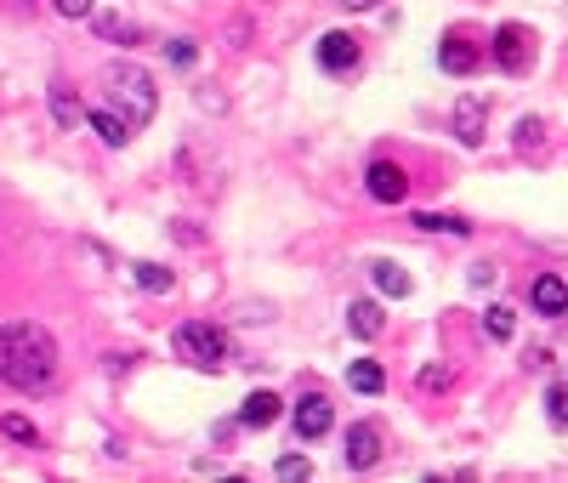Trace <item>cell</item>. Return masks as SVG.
<instances>
[{
  "label": "cell",
  "mask_w": 568,
  "mask_h": 483,
  "mask_svg": "<svg viewBox=\"0 0 568 483\" xmlns=\"http://www.w3.org/2000/svg\"><path fill=\"white\" fill-rule=\"evenodd\" d=\"M0 381L18 393H52L57 386V347L41 325L0 330Z\"/></svg>",
  "instance_id": "obj_1"
},
{
  "label": "cell",
  "mask_w": 568,
  "mask_h": 483,
  "mask_svg": "<svg viewBox=\"0 0 568 483\" xmlns=\"http://www.w3.org/2000/svg\"><path fill=\"white\" fill-rule=\"evenodd\" d=\"M109 97H114V114L131 120V125H148L154 109H159V91L143 69H131V63H114L109 69Z\"/></svg>",
  "instance_id": "obj_2"
},
{
  "label": "cell",
  "mask_w": 568,
  "mask_h": 483,
  "mask_svg": "<svg viewBox=\"0 0 568 483\" xmlns=\"http://www.w3.org/2000/svg\"><path fill=\"white\" fill-rule=\"evenodd\" d=\"M177 352L193 370H222L227 364V336L216 325H205V318H188V325H177Z\"/></svg>",
  "instance_id": "obj_3"
},
{
  "label": "cell",
  "mask_w": 568,
  "mask_h": 483,
  "mask_svg": "<svg viewBox=\"0 0 568 483\" xmlns=\"http://www.w3.org/2000/svg\"><path fill=\"white\" fill-rule=\"evenodd\" d=\"M494 63H500L506 75H523L528 63H534V41H528L523 23H500V29H494Z\"/></svg>",
  "instance_id": "obj_4"
},
{
  "label": "cell",
  "mask_w": 568,
  "mask_h": 483,
  "mask_svg": "<svg viewBox=\"0 0 568 483\" xmlns=\"http://www.w3.org/2000/svg\"><path fill=\"white\" fill-rule=\"evenodd\" d=\"M364 188H370V200H381V205H398L410 193V177H404V166H392V159H376L370 166V177H364Z\"/></svg>",
  "instance_id": "obj_5"
},
{
  "label": "cell",
  "mask_w": 568,
  "mask_h": 483,
  "mask_svg": "<svg viewBox=\"0 0 568 483\" xmlns=\"http://www.w3.org/2000/svg\"><path fill=\"white\" fill-rule=\"evenodd\" d=\"M290 422H296V438H324L336 415H330V398H324V393H308V398H296Z\"/></svg>",
  "instance_id": "obj_6"
},
{
  "label": "cell",
  "mask_w": 568,
  "mask_h": 483,
  "mask_svg": "<svg viewBox=\"0 0 568 483\" xmlns=\"http://www.w3.org/2000/svg\"><path fill=\"white\" fill-rule=\"evenodd\" d=\"M381 461V427L376 422H358L353 433H347V467L353 472H370Z\"/></svg>",
  "instance_id": "obj_7"
},
{
  "label": "cell",
  "mask_w": 568,
  "mask_h": 483,
  "mask_svg": "<svg viewBox=\"0 0 568 483\" xmlns=\"http://www.w3.org/2000/svg\"><path fill=\"white\" fill-rule=\"evenodd\" d=\"M483 132H489V103H483V97H460V103H455V137L466 148H478Z\"/></svg>",
  "instance_id": "obj_8"
},
{
  "label": "cell",
  "mask_w": 568,
  "mask_h": 483,
  "mask_svg": "<svg viewBox=\"0 0 568 483\" xmlns=\"http://www.w3.org/2000/svg\"><path fill=\"white\" fill-rule=\"evenodd\" d=\"M528 302H534V313L541 318H563L568 313V284H563V273H541L528 284Z\"/></svg>",
  "instance_id": "obj_9"
},
{
  "label": "cell",
  "mask_w": 568,
  "mask_h": 483,
  "mask_svg": "<svg viewBox=\"0 0 568 483\" xmlns=\"http://www.w3.org/2000/svg\"><path fill=\"white\" fill-rule=\"evenodd\" d=\"M319 63L330 75H347L358 63V35H347V29H330V35L319 41Z\"/></svg>",
  "instance_id": "obj_10"
},
{
  "label": "cell",
  "mask_w": 568,
  "mask_h": 483,
  "mask_svg": "<svg viewBox=\"0 0 568 483\" xmlns=\"http://www.w3.org/2000/svg\"><path fill=\"white\" fill-rule=\"evenodd\" d=\"M438 57H444V69L449 75H472L478 69V41L472 35H466V29H455V35H444V46H438Z\"/></svg>",
  "instance_id": "obj_11"
},
{
  "label": "cell",
  "mask_w": 568,
  "mask_h": 483,
  "mask_svg": "<svg viewBox=\"0 0 568 483\" xmlns=\"http://www.w3.org/2000/svg\"><path fill=\"white\" fill-rule=\"evenodd\" d=\"M86 120H91V125H97V137H103V143H109V148H125V143H131V137H137V125H131V120H120V114H114V109H91V114H86Z\"/></svg>",
  "instance_id": "obj_12"
},
{
  "label": "cell",
  "mask_w": 568,
  "mask_h": 483,
  "mask_svg": "<svg viewBox=\"0 0 568 483\" xmlns=\"http://www.w3.org/2000/svg\"><path fill=\"white\" fill-rule=\"evenodd\" d=\"M347 325H353L358 341H376V336L387 330V313H381V302H353V307H347Z\"/></svg>",
  "instance_id": "obj_13"
},
{
  "label": "cell",
  "mask_w": 568,
  "mask_h": 483,
  "mask_svg": "<svg viewBox=\"0 0 568 483\" xmlns=\"http://www.w3.org/2000/svg\"><path fill=\"white\" fill-rule=\"evenodd\" d=\"M274 422H279V393H267V386H261V393H250V398H245L240 427H274Z\"/></svg>",
  "instance_id": "obj_14"
},
{
  "label": "cell",
  "mask_w": 568,
  "mask_h": 483,
  "mask_svg": "<svg viewBox=\"0 0 568 483\" xmlns=\"http://www.w3.org/2000/svg\"><path fill=\"white\" fill-rule=\"evenodd\" d=\"M97 35L114 41V46H137V23L120 18V12H97Z\"/></svg>",
  "instance_id": "obj_15"
},
{
  "label": "cell",
  "mask_w": 568,
  "mask_h": 483,
  "mask_svg": "<svg viewBox=\"0 0 568 483\" xmlns=\"http://www.w3.org/2000/svg\"><path fill=\"white\" fill-rule=\"evenodd\" d=\"M376 284H381V296H398V302H404L410 290H415V279L398 268V262H376Z\"/></svg>",
  "instance_id": "obj_16"
},
{
  "label": "cell",
  "mask_w": 568,
  "mask_h": 483,
  "mask_svg": "<svg viewBox=\"0 0 568 483\" xmlns=\"http://www.w3.org/2000/svg\"><path fill=\"white\" fill-rule=\"evenodd\" d=\"M131 273H137V284H143V290H154V296H165V290L177 284V273H171V268H159V262H131Z\"/></svg>",
  "instance_id": "obj_17"
},
{
  "label": "cell",
  "mask_w": 568,
  "mask_h": 483,
  "mask_svg": "<svg viewBox=\"0 0 568 483\" xmlns=\"http://www.w3.org/2000/svg\"><path fill=\"white\" fill-rule=\"evenodd\" d=\"M347 375H353V386H358V393H370V398H376V393H381V386H387V375H381V364H370V359H358V364H353Z\"/></svg>",
  "instance_id": "obj_18"
},
{
  "label": "cell",
  "mask_w": 568,
  "mask_h": 483,
  "mask_svg": "<svg viewBox=\"0 0 568 483\" xmlns=\"http://www.w3.org/2000/svg\"><path fill=\"white\" fill-rule=\"evenodd\" d=\"M483 330H489L494 341H512V330H517V318H512V307H489V313H483Z\"/></svg>",
  "instance_id": "obj_19"
},
{
  "label": "cell",
  "mask_w": 568,
  "mask_h": 483,
  "mask_svg": "<svg viewBox=\"0 0 568 483\" xmlns=\"http://www.w3.org/2000/svg\"><path fill=\"white\" fill-rule=\"evenodd\" d=\"M426 234H472V222H460V216H432V211H421L415 216Z\"/></svg>",
  "instance_id": "obj_20"
},
{
  "label": "cell",
  "mask_w": 568,
  "mask_h": 483,
  "mask_svg": "<svg viewBox=\"0 0 568 483\" xmlns=\"http://www.w3.org/2000/svg\"><path fill=\"white\" fill-rule=\"evenodd\" d=\"M52 109H57V125H80V109H75L69 86H52Z\"/></svg>",
  "instance_id": "obj_21"
},
{
  "label": "cell",
  "mask_w": 568,
  "mask_h": 483,
  "mask_svg": "<svg viewBox=\"0 0 568 483\" xmlns=\"http://www.w3.org/2000/svg\"><path fill=\"white\" fill-rule=\"evenodd\" d=\"M517 148H523V154H541V148H546V125H541V120H523V125H517Z\"/></svg>",
  "instance_id": "obj_22"
},
{
  "label": "cell",
  "mask_w": 568,
  "mask_h": 483,
  "mask_svg": "<svg viewBox=\"0 0 568 483\" xmlns=\"http://www.w3.org/2000/svg\"><path fill=\"white\" fill-rule=\"evenodd\" d=\"M7 438H18V443H35V422H29V415H7Z\"/></svg>",
  "instance_id": "obj_23"
},
{
  "label": "cell",
  "mask_w": 568,
  "mask_h": 483,
  "mask_svg": "<svg viewBox=\"0 0 568 483\" xmlns=\"http://www.w3.org/2000/svg\"><path fill=\"white\" fill-rule=\"evenodd\" d=\"M279 478H313V461L308 456H279Z\"/></svg>",
  "instance_id": "obj_24"
},
{
  "label": "cell",
  "mask_w": 568,
  "mask_h": 483,
  "mask_svg": "<svg viewBox=\"0 0 568 483\" xmlns=\"http://www.w3.org/2000/svg\"><path fill=\"white\" fill-rule=\"evenodd\" d=\"M563 415H568V398H563V386H552V393H546V422L563 427Z\"/></svg>",
  "instance_id": "obj_25"
},
{
  "label": "cell",
  "mask_w": 568,
  "mask_h": 483,
  "mask_svg": "<svg viewBox=\"0 0 568 483\" xmlns=\"http://www.w3.org/2000/svg\"><path fill=\"white\" fill-rule=\"evenodd\" d=\"M421 386H426V393H438V386H449V370H444V364H426V370H421Z\"/></svg>",
  "instance_id": "obj_26"
},
{
  "label": "cell",
  "mask_w": 568,
  "mask_h": 483,
  "mask_svg": "<svg viewBox=\"0 0 568 483\" xmlns=\"http://www.w3.org/2000/svg\"><path fill=\"white\" fill-rule=\"evenodd\" d=\"M165 57H171L177 69H188V63H193V46H188V41H171V46H165Z\"/></svg>",
  "instance_id": "obj_27"
},
{
  "label": "cell",
  "mask_w": 568,
  "mask_h": 483,
  "mask_svg": "<svg viewBox=\"0 0 568 483\" xmlns=\"http://www.w3.org/2000/svg\"><path fill=\"white\" fill-rule=\"evenodd\" d=\"M57 12H63V18H86L91 0H57Z\"/></svg>",
  "instance_id": "obj_28"
},
{
  "label": "cell",
  "mask_w": 568,
  "mask_h": 483,
  "mask_svg": "<svg viewBox=\"0 0 568 483\" xmlns=\"http://www.w3.org/2000/svg\"><path fill=\"white\" fill-rule=\"evenodd\" d=\"M342 7H347V12H376L381 0H342Z\"/></svg>",
  "instance_id": "obj_29"
}]
</instances>
